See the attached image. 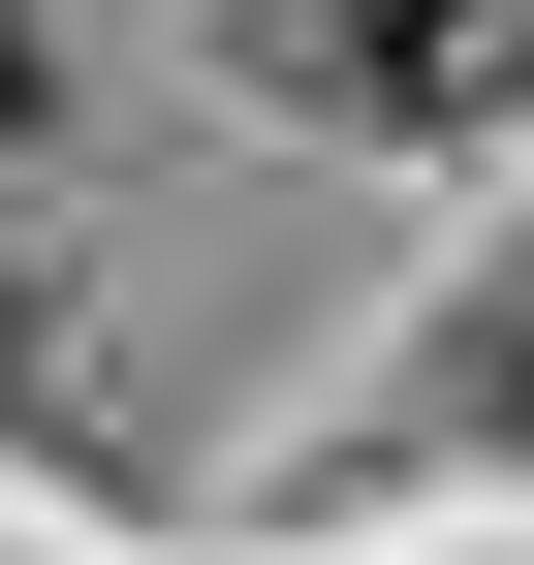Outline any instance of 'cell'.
I'll return each mask as SVG.
<instances>
[{
    "instance_id": "2",
    "label": "cell",
    "mask_w": 534,
    "mask_h": 565,
    "mask_svg": "<svg viewBox=\"0 0 534 565\" xmlns=\"http://www.w3.org/2000/svg\"><path fill=\"white\" fill-rule=\"evenodd\" d=\"M0 126H32V0H0Z\"/></svg>"
},
{
    "instance_id": "1",
    "label": "cell",
    "mask_w": 534,
    "mask_h": 565,
    "mask_svg": "<svg viewBox=\"0 0 534 565\" xmlns=\"http://www.w3.org/2000/svg\"><path fill=\"white\" fill-rule=\"evenodd\" d=\"M472 408H503V440H534V282H503V315H472Z\"/></svg>"
}]
</instances>
